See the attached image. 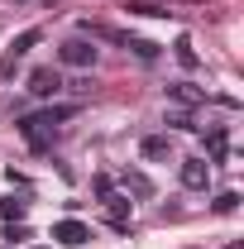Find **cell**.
<instances>
[{
  "mask_svg": "<svg viewBox=\"0 0 244 249\" xmlns=\"http://www.w3.org/2000/svg\"><path fill=\"white\" fill-rule=\"evenodd\" d=\"M240 211V192H220L215 196V216H235Z\"/></svg>",
  "mask_w": 244,
  "mask_h": 249,
  "instance_id": "obj_12",
  "label": "cell"
},
{
  "mask_svg": "<svg viewBox=\"0 0 244 249\" xmlns=\"http://www.w3.org/2000/svg\"><path fill=\"white\" fill-rule=\"evenodd\" d=\"M225 144H230V134H225V129H211V134H206V149H211L215 163H225Z\"/></svg>",
  "mask_w": 244,
  "mask_h": 249,
  "instance_id": "obj_10",
  "label": "cell"
},
{
  "mask_svg": "<svg viewBox=\"0 0 244 249\" xmlns=\"http://www.w3.org/2000/svg\"><path fill=\"white\" fill-rule=\"evenodd\" d=\"M177 62H182V67H196V48H192V43H187V38H177Z\"/></svg>",
  "mask_w": 244,
  "mask_h": 249,
  "instance_id": "obj_15",
  "label": "cell"
},
{
  "mask_svg": "<svg viewBox=\"0 0 244 249\" xmlns=\"http://www.w3.org/2000/svg\"><path fill=\"white\" fill-rule=\"evenodd\" d=\"M124 182H129V192H134V196H153V182L144 178V173H124Z\"/></svg>",
  "mask_w": 244,
  "mask_h": 249,
  "instance_id": "obj_13",
  "label": "cell"
},
{
  "mask_svg": "<svg viewBox=\"0 0 244 249\" xmlns=\"http://www.w3.org/2000/svg\"><path fill=\"white\" fill-rule=\"evenodd\" d=\"M230 249H240V240H235V245H230Z\"/></svg>",
  "mask_w": 244,
  "mask_h": 249,
  "instance_id": "obj_19",
  "label": "cell"
},
{
  "mask_svg": "<svg viewBox=\"0 0 244 249\" xmlns=\"http://www.w3.org/2000/svg\"><path fill=\"white\" fill-rule=\"evenodd\" d=\"M124 10H129V15H168V10H158V5H149V0H129Z\"/></svg>",
  "mask_w": 244,
  "mask_h": 249,
  "instance_id": "obj_16",
  "label": "cell"
},
{
  "mask_svg": "<svg viewBox=\"0 0 244 249\" xmlns=\"http://www.w3.org/2000/svg\"><path fill=\"white\" fill-rule=\"evenodd\" d=\"M72 115H77V106H48V110L19 115V120H15V129L29 139V149H48V144H53V129H58L62 120H72Z\"/></svg>",
  "mask_w": 244,
  "mask_h": 249,
  "instance_id": "obj_1",
  "label": "cell"
},
{
  "mask_svg": "<svg viewBox=\"0 0 244 249\" xmlns=\"http://www.w3.org/2000/svg\"><path fill=\"white\" fill-rule=\"evenodd\" d=\"M24 211H29V201H19V196H5L0 201V216L5 220H24Z\"/></svg>",
  "mask_w": 244,
  "mask_h": 249,
  "instance_id": "obj_11",
  "label": "cell"
},
{
  "mask_svg": "<svg viewBox=\"0 0 244 249\" xmlns=\"http://www.w3.org/2000/svg\"><path fill=\"white\" fill-rule=\"evenodd\" d=\"M53 240H58V245H67V249H77V245H87V240H91V230H87V225H82V220H58V225H53Z\"/></svg>",
  "mask_w": 244,
  "mask_h": 249,
  "instance_id": "obj_5",
  "label": "cell"
},
{
  "mask_svg": "<svg viewBox=\"0 0 244 249\" xmlns=\"http://www.w3.org/2000/svg\"><path fill=\"white\" fill-rule=\"evenodd\" d=\"M168 124H173V129H187V134H196V129H201V124H192V115H187V110H173V115H168Z\"/></svg>",
  "mask_w": 244,
  "mask_h": 249,
  "instance_id": "obj_14",
  "label": "cell"
},
{
  "mask_svg": "<svg viewBox=\"0 0 244 249\" xmlns=\"http://www.w3.org/2000/svg\"><path fill=\"white\" fill-rule=\"evenodd\" d=\"M168 101H177V106H201L206 91H196L192 82H177V87H168Z\"/></svg>",
  "mask_w": 244,
  "mask_h": 249,
  "instance_id": "obj_7",
  "label": "cell"
},
{
  "mask_svg": "<svg viewBox=\"0 0 244 249\" xmlns=\"http://www.w3.org/2000/svg\"><path fill=\"white\" fill-rule=\"evenodd\" d=\"M177 178H182L187 192H206V187H211V163H206V158H182Z\"/></svg>",
  "mask_w": 244,
  "mask_h": 249,
  "instance_id": "obj_2",
  "label": "cell"
},
{
  "mask_svg": "<svg viewBox=\"0 0 244 249\" xmlns=\"http://www.w3.org/2000/svg\"><path fill=\"white\" fill-rule=\"evenodd\" d=\"M58 62H62V67H91V62H96V48L87 43V38H67V43L58 48Z\"/></svg>",
  "mask_w": 244,
  "mask_h": 249,
  "instance_id": "obj_3",
  "label": "cell"
},
{
  "mask_svg": "<svg viewBox=\"0 0 244 249\" xmlns=\"http://www.w3.org/2000/svg\"><path fill=\"white\" fill-rule=\"evenodd\" d=\"M129 206H134V201H124V196H115V192L105 196V211H110V220H115L120 230H124V220H129Z\"/></svg>",
  "mask_w": 244,
  "mask_h": 249,
  "instance_id": "obj_8",
  "label": "cell"
},
{
  "mask_svg": "<svg viewBox=\"0 0 244 249\" xmlns=\"http://www.w3.org/2000/svg\"><path fill=\"white\" fill-rule=\"evenodd\" d=\"M43 5H58V0H43Z\"/></svg>",
  "mask_w": 244,
  "mask_h": 249,
  "instance_id": "obj_18",
  "label": "cell"
},
{
  "mask_svg": "<svg viewBox=\"0 0 244 249\" xmlns=\"http://www.w3.org/2000/svg\"><path fill=\"white\" fill-rule=\"evenodd\" d=\"M29 91L43 96V101H53V96L62 91V72H58V67H38V72L29 77Z\"/></svg>",
  "mask_w": 244,
  "mask_h": 249,
  "instance_id": "obj_4",
  "label": "cell"
},
{
  "mask_svg": "<svg viewBox=\"0 0 244 249\" xmlns=\"http://www.w3.org/2000/svg\"><path fill=\"white\" fill-rule=\"evenodd\" d=\"M139 154L144 158H168L173 144H168V134H144V139H139Z\"/></svg>",
  "mask_w": 244,
  "mask_h": 249,
  "instance_id": "obj_6",
  "label": "cell"
},
{
  "mask_svg": "<svg viewBox=\"0 0 244 249\" xmlns=\"http://www.w3.org/2000/svg\"><path fill=\"white\" fill-rule=\"evenodd\" d=\"M5 240H15V245H19V240H29V230H24V225H15V220H10V230H5Z\"/></svg>",
  "mask_w": 244,
  "mask_h": 249,
  "instance_id": "obj_17",
  "label": "cell"
},
{
  "mask_svg": "<svg viewBox=\"0 0 244 249\" xmlns=\"http://www.w3.org/2000/svg\"><path fill=\"white\" fill-rule=\"evenodd\" d=\"M38 38H43V34H38V29H24V34H19V38H15V48H10L5 58H15V62H19V58H24V53H29V48H34V43H38Z\"/></svg>",
  "mask_w": 244,
  "mask_h": 249,
  "instance_id": "obj_9",
  "label": "cell"
}]
</instances>
